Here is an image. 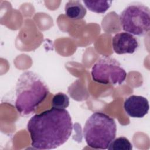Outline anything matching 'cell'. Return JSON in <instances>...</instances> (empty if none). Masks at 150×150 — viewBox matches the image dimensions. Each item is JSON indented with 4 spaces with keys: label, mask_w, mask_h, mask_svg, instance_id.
I'll list each match as a JSON object with an SVG mask.
<instances>
[{
    "label": "cell",
    "mask_w": 150,
    "mask_h": 150,
    "mask_svg": "<svg viewBox=\"0 0 150 150\" xmlns=\"http://www.w3.org/2000/svg\"><path fill=\"white\" fill-rule=\"evenodd\" d=\"M107 149L109 150H131L132 145L127 138L120 137L114 139Z\"/></svg>",
    "instance_id": "10"
},
{
    "label": "cell",
    "mask_w": 150,
    "mask_h": 150,
    "mask_svg": "<svg viewBox=\"0 0 150 150\" xmlns=\"http://www.w3.org/2000/svg\"><path fill=\"white\" fill-rule=\"evenodd\" d=\"M15 89V107L23 115L33 112L49 93L48 87L42 77L32 71H25L21 74Z\"/></svg>",
    "instance_id": "2"
},
{
    "label": "cell",
    "mask_w": 150,
    "mask_h": 150,
    "mask_svg": "<svg viewBox=\"0 0 150 150\" xmlns=\"http://www.w3.org/2000/svg\"><path fill=\"white\" fill-rule=\"evenodd\" d=\"M114 51L118 54H132L138 47L137 39L127 32H120L114 36L112 39Z\"/></svg>",
    "instance_id": "6"
},
{
    "label": "cell",
    "mask_w": 150,
    "mask_h": 150,
    "mask_svg": "<svg viewBox=\"0 0 150 150\" xmlns=\"http://www.w3.org/2000/svg\"><path fill=\"white\" fill-rule=\"evenodd\" d=\"M117 125L114 120L101 112H94L86 121L83 128L84 138L92 148L106 149L115 139Z\"/></svg>",
    "instance_id": "3"
},
{
    "label": "cell",
    "mask_w": 150,
    "mask_h": 150,
    "mask_svg": "<svg viewBox=\"0 0 150 150\" xmlns=\"http://www.w3.org/2000/svg\"><path fill=\"white\" fill-rule=\"evenodd\" d=\"M111 1H83L86 7L97 13H105L111 6Z\"/></svg>",
    "instance_id": "9"
},
{
    "label": "cell",
    "mask_w": 150,
    "mask_h": 150,
    "mask_svg": "<svg viewBox=\"0 0 150 150\" xmlns=\"http://www.w3.org/2000/svg\"><path fill=\"white\" fill-rule=\"evenodd\" d=\"M124 108L132 118H143L148 112L149 105L148 100L142 96L132 95L125 99Z\"/></svg>",
    "instance_id": "7"
},
{
    "label": "cell",
    "mask_w": 150,
    "mask_h": 150,
    "mask_svg": "<svg viewBox=\"0 0 150 150\" xmlns=\"http://www.w3.org/2000/svg\"><path fill=\"white\" fill-rule=\"evenodd\" d=\"M66 15L73 20L82 19L86 15L87 10L80 1L70 0L64 6Z\"/></svg>",
    "instance_id": "8"
},
{
    "label": "cell",
    "mask_w": 150,
    "mask_h": 150,
    "mask_svg": "<svg viewBox=\"0 0 150 150\" xmlns=\"http://www.w3.org/2000/svg\"><path fill=\"white\" fill-rule=\"evenodd\" d=\"M120 21L125 32L144 36L150 30L149 8L141 4H129L121 13Z\"/></svg>",
    "instance_id": "4"
},
{
    "label": "cell",
    "mask_w": 150,
    "mask_h": 150,
    "mask_svg": "<svg viewBox=\"0 0 150 150\" xmlns=\"http://www.w3.org/2000/svg\"><path fill=\"white\" fill-rule=\"evenodd\" d=\"M91 74L93 81L110 85H120L125 80L127 73L114 58L104 56L93 66Z\"/></svg>",
    "instance_id": "5"
},
{
    "label": "cell",
    "mask_w": 150,
    "mask_h": 150,
    "mask_svg": "<svg viewBox=\"0 0 150 150\" xmlns=\"http://www.w3.org/2000/svg\"><path fill=\"white\" fill-rule=\"evenodd\" d=\"M69 98L63 93H58L56 94L52 100V107L65 109L69 105Z\"/></svg>",
    "instance_id": "11"
},
{
    "label": "cell",
    "mask_w": 150,
    "mask_h": 150,
    "mask_svg": "<svg viewBox=\"0 0 150 150\" xmlns=\"http://www.w3.org/2000/svg\"><path fill=\"white\" fill-rule=\"evenodd\" d=\"M27 129L33 148L52 149L69 139L72 133L73 122L67 110L52 107L31 117Z\"/></svg>",
    "instance_id": "1"
}]
</instances>
